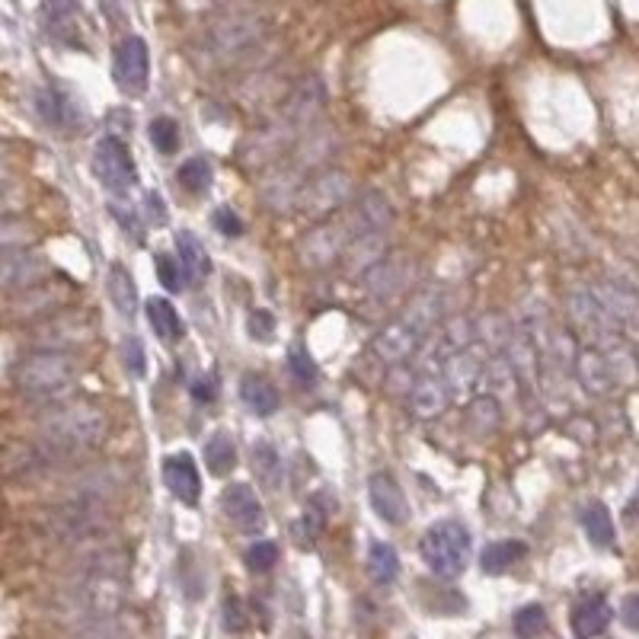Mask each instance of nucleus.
I'll use <instances>...</instances> for the list:
<instances>
[{"label":"nucleus","instance_id":"13","mask_svg":"<svg viewBox=\"0 0 639 639\" xmlns=\"http://www.w3.org/2000/svg\"><path fill=\"white\" fill-rule=\"evenodd\" d=\"M151 74V55L141 36H125L112 52V77L128 96H141Z\"/></svg>","mask_w":639,"mask_h":639},{"label":"nucleus","instance_id":"46","mask_svg":"<svg viewBox=\"0 0 639 639\" xmlns=\"http://www.w3.org/2000/svg\"><path fill=\"white\" fill-rule=\"evenodd\" d=\"M224 627L231 630V633H243V630H247V614H243V604L234 595L224 601Z\"/></svg>","mask_w":639,"mask_h":639},{"label":"nucleus","instance_id":"3","mask_svg":"<svg viewBox=\"0 0 639 639\" xmlns=\"http://www.w3.org/2000/svg\"><path fill=\"white\" fill-rule=\"evenodd\" d=\"M77 381V358L71 352H26L16 358L10 368V384L23 393V397H58Z\"/></svg>","mask_w":639,"mask_h":639},{"label":"nucleus","instance_id":"1","mask_svg":"<svg viewBox=\"0 0 639 639\" xmlns=\"http://www.w3.org/2000/svg\"><path fill=\"white\" fill-rule=\"evenodd\" d=\"M109 419L96 403L90 400H71L45 409L39 416V435L52 448L64 451L68 457H77L80 451L96 448L106 438Z\"/></svg>","mask_w":639,"mask_h":639},{"label":"nucleus","instance_id":"49","mask_svg":"<svg viewBox=\"0 0 639 639\" xmlns=\"http://www.w3.org/2000/svg\"><path fill=\"white\" fill-rule=\"evenodd\" d=\"M192 397L199 403H215V397H218V378H215V374H205L202 381H195L192 384Z\"/></svg>","mask_w":639,"mask_h":639},{"label":"nucleus","instance_id":"14","mask_svg":"<svg viewBox=\"0 0 639 639\" xmlns=\"http://www.w3.org/2000/svg\"><path fill=\"white\" fill-rule=\"evenodd\" d=\"M48 275H52V266L29 247H10L0 256V282H4L7 291L36 288L48 282Z\"/></svg>","mask_w":639,"mask_h":639},{"label":"nucleus","instance_id":"40","mask_svg":"<svg viewBox=\"0 0 639 639\" xmlns=\"http://www.w3.org/2000/svg\"><path fill=\"white\" fill-rule=\"evenodd\" d=\"M547 630V611L540 604H528L515 614V636L518 639H537Z\"/></svg>","mask_w":639,"mask_h":639},{"label":"nucleus","instance_id":"32","mask_svg":"<svg viewBox=\"0 0 639 639\" xmlns=\"http://www.w3.org/2000/svg\"><path fill=\"white\" fill-rule=\"evenodd\" d=\"M205 464L211 470V477H231V470L237 467V448L234 438L227 432H215L205 441Z\"/></svg>","mask_w":639,"mask_h":639},{"label":"nucleus","instance_id":"42","mask_svg":"<svg viewBox=\"0 0 639 639\" xmlns=\"http://www.w3.org/2000/svg\"><path fill=\"white\" fill-rule=\"evenodd\" d=\"M147 131H151V141H154V147L160 154H173L179 147V125L170 116H157Z\"/></svg>","mask_w":639,"mask_h":639},{"label":"nucleus","instance_id":"31","mask_svg":"<svg viewBox=\"0 0 639 639\" xmlns=\"http://www.w3.org/2000/svg\"><path fill=\"white\" fill-rule=\"evenodd\" d=\"M524 556H528V547L521 544V540H496V544H489L480 556V566L486 576H502V572H509L515 563H521Z\"/></svg>","mask_w":639,"mask_h":639},{"label":"nucleus","instance_id":"16","mask_svg":"<svg viewBox=\"0 0 639 639\" xmlns=\"http://www.w3.org/2000/svg\"><path fill=\"white\" fill-rule=\"evenodd\" d=\"M32 346L39 349H52V352H71L77 349L80 342L90 339V323L84 320H74V317H64L61 310L58 314H48L36 323V330L29 333Z\"/></svg>","mask_w":639,"mask_h":639},{"label":"nucleus","instance_id":"43","mask_svg":"<svg viewBox=\"0 0 639 639\" xmlns=\"http://www.w3.org/2000/svg\"><path fill=\"white\" fill-rule=\"evenodd\" d=\"M157 275H160V282L167 291H179V288H186V269H183V262H179V256H167V253H160L157 259Z\"/></svg>","mask_w":639,"mask_h":639},{"label":"nucleus","instance_id":"27","mask_svg":"<svg viewBox=\"0 0 639 639\" xmlns=\"http://www.w3.org/2000/svg\"><path fill=\"white\" fill-rule=\"evenodd\" d=\"M176 256H179V262H183L189 285H199L211 275V259H208V253L202 247V240L195 237L192 231H179L176 234Z\"/></svg>","mask_w":639,"mask_h":639},{"label":"nucleus","instance_id":"50","mask_svg":"<svg viewBox=\"0 0 639 639\" xmlns=\"http://www.w3.org/2000/svg\"><path fill=\"white\" fill-rule=\"evenodd\" d=\"M620 617L630 630H639V595H627L624 608H620Z\"/></svg>","mask_w":639,"mask_h":639},{"label":"nucleus","instance_id":"48","mask_svg":"<svg viewBox=\"0 0 639 639\" xmlns=\"http://www.w3.org/2000/svg\"><path fill=\"white\" fill-rule=\"evenodd\" d=\"M250 333L256 339H269L275 333V317L269 314V310H256V314L250 317Z\"/></svg>","mask_w":639,"mask_h":639},{"label":"nucleus","instance_id":"19","mask_svg":"<svg viewBox=\"0 0 639 639\" xmlns=\"http://www.w3.org/2000/svg\"><path fill=\"white\" fill-rule=\"evenodd\" d=\"M368 493H371L374 512H378L387 524H403V521L409 518V505H406L403 489H400V483L393 480L387 470L371 473V480H368Z\"/></svg>","mask_w":639,"mask_h":639},{"label":"nucleus","instance_id":"47","mask_svg":"<svg viewBox=\"0 0 639 639\" xmlns=\"http://www.w3.org/2000/svg\"><path fill=\"white\" fill-rule=\"evenodd\" d=\"M215 227L224 237H240L243 234V221L237 218V211H231V208H218L215 211Z\"/></svg>","mask_w":639,"mask_h":639},{"label":"nucleus","instance_id":"25","mask_svg":"<svg viewBox=\"0 0 639 639\" xmlns=\"http://www.w3.org/2000/svg\"><path fill=\"white\" fill-rule=\"evenodd\" d=\"M119 486H122L119 473L109 470V467H100V470H84V473H77L74 480H68V486H64V496L103 499V502H109L112 496L119 493Z\"/></svg>","mask_w":639,"mask_h":639},{"label":"nucleus","instance_id":"52","mask_svg":"<svg viewBox=\"0 0 639 639\" xmlns=\"http://www.w3.org/2000/svg\"><path fill=\"white\" fill-rule=\"evenodd\" d=\"M215 4H221V0H215Z\"/></svg>","mask_w":639,"mask_h":639},{"label":"nucleus","instance_id":"4","mask_svg":"<svg viewBox=\"0 0 639 639\" xmlns=\"http://www.w3.org/2000/svg\"><path fill=\"white\" fill-rule=\"evenodd\" d=\"M358 237H362V231H358L349 208L336 211V218L310 227L304 234V240L298 243V262L310 272H323V269H330L333 262H342V256H346V250Z\"/></svg>","mask_w":639,"mask_h":639},{"label":"nucleus","instance_id":"41","mask_svg":"<svg viewBox=\"0 0 639 639\" xmlns=\"http://www.w3.org/2000/svg\"><path fill=\"white\" fill-rule=\"evenodd\" d=\"M288 365H291V374H294V381L304 384V387H314L317 384V365H314V358L307 355L304 346H294L288 349Z\"/></svg>","mask_w":639,"mask_h":639},{"label":"nucleus","instance_id":"12","mask_svg":"<svg viewBox=\"0 0 639 639\" xmlns=\"http://www.w3.org/2000/svg\"><path fill=\"white\" fill-rule=\"evenodd\" d=\"M93 173L109 192H128L131 186H135V179H138L135 160H131L128 147L119 138H112V135H106L100 144H96Z\"/></svg>","mask_w":639,"mask_h":639},{"label":"nucleus","instance_id":"26","mask_svg":"<svg viewBox=\"0 0 639 639\" xmlns=\"http://www.w3.org/2000/svg\"><path fill=\"white\" fill-rule=\"evenodd\" d=\"M36 106H39L42 122L52 125V128H80V125H84V116H80V109L74 106L71 96L55 90V87L42 90L36 96Z\"/></svg>","mask_w":639,"mask_h":639},{"label":"nucleus","instance_id":"17","mask_svg":"<svg viewBox=\"0 0 639 639\" xmlns=\"http://www.w3.org/2000/svg\"><path fill=\"white\" fill-rule=\"evenodd\" d=\"M413 259L409 256H387L384 262H378L365 278H362V288L368 294V301L374 304H387L397 298L400 291H406L409 278H413Z\"/></svg>","mask_w":639,"mask_h":639},{"label":"nucleus","instance_id":"35","mask_svg":"<svg viewBox=\"0 0 639 639\" xmlns=\"http://www.w3.org/2000/svg\"><path fill=\"white\" fill-rule=\"evenodd\" d=\"M467 425L473 432H477L480 438H489L496 435V429L502 425V406L499 400L493 397V393H486V397H477L470 403L467 409Z\"/></svg>","mask_w":639,"mask_h":639},{"label":"nucleus","instance_id":"30","mask_svg":"<svg viewBox=\"0 0 639 639\" xmlns=\"http://www.w3.org/2000/svg\"><path fill=\"white\" fill-rule=\"evenodd\" d=\"M582 531H585V537L592 540L595 547H601V550L614 547L617 531H614V518L608 512V505L588 502L585 509H582Z\"/></svg>","mask_w":639,"mask_h":639},{"label":"nucleus","instance_id":"6","mask_svg":"<svg viewBox=\"0 0 639 639\" xmlns=\"http://www.w3.org/2000/svg\"><path fill=\"white\" fill-rule=\"evenodd\" d=\"M355 199L358 195H355L352 176L346 170L326 167L304 183L298 208L294 211H301L307 218H326V215H333V211H342L346 205H352Z\"/></svg>","mask_w":639,"mask_h":639},{"label":"nucleus","instance_id":"10","mask_svg":"<svg viewBox=\"0 0 639 639\" xmlns=\"http://www.w3.org/2000/svg\"><path fill=\"white\" fill-rule=\"evenodd\" d=\"M323 106H326L323 80L320 77H304L285 93V103H282V112H278V119H282L285 125H291L298 135H307L310 125L320 119Z\"/></svg>","mask_w":639,"mask_h":639},{"label":"nucleus","instance_id":"20","mask_svg":"<svg viewBox=\"0 0 639 639\" xmlns=\"http://www.w3.org/2000/svg\"><path fill=\"white\" fill-rule=\"evenodd\" d=\"M349 215L355 218L358 231H362V234H378V231H390L397 211H393V205H390V199L384 192L368 189L349 205Z\"/></svg>","mask_w":639,"mask_h":639},{"label":"nucleus","instance_id":"37","mask_svg":"<svg viewBox=\"0 0 639 639\" xmlns=\"http://www.w3.org/2000/svg\"><path fill=\"white\" fill-rule=\"evenodd\" d=\"M368 576L378 582V585H390L393 579L400 576V556L390 544L384 540H374L371 553H368Z\"/></svg>","mask_w":639,"mask_h":639},{"label":"nucleus","instance_id":"44","mask_svg":"<svg viewBox=\"0 0 639 639\" xmlns=\"http://www.w3.org/2000/svg\"><path fill=\"white\" fill-rule=\"evenodd\" d=\"M275 563H278V547L272 544V540H259V544H253L247 550V566L253 572H269Z\"/></svg>","mask_w":639,"mask_h":639},{"label":"nucleus","instance_id":"45","mask_svg":"<svg viewBox=\"0 0 639 639\" xmlns=\"http://www.w3.org/2000/svg\"><path fill=\"white\" fill-rule=\"evenodd\" d=\"M122 362H125V368H128L131 378H144V371H147V365H144V349H141V342H138L135 336L122 342Z\"/></svg>","mask_w":639,"mask_h":639},{"label":"nucleus","instance_id":"51","mask_svg":"<svg viewBox=\"0 0 639 639\" xmlns=\"http://www.w3.org/2000/svg\"><path fill=\"white\" fill-rule=\"evenodd\" d=\"M627 518H639V489H636V496H633V502H630V509H627Z\"/></svg>","mask_w":639,"mask_h":639},{"label":"nucleus","instance_id":"23","mask_svg":"<svg viewBox=\"0 0 639 639\" xmlns=\"http://www.w3.org/2000/svg\"><path fill=\"white\" fill-rule=\"evenodd\" d=\"M390 253H387V231H378V234H362L352 247L346 250V256H342V269H346L349 278H362L378 266V262H384Z\"/></svg>","mask_w":639,"mask_h":639},{"label":"nucleus","instance_id":"39","mask_svg":"<svg viewBox=\"0 0 639 639\" xmlns=\"http://www.w3.org/2000/svg\"><path fill=\"white\" fill-rule=\"evenodd\" d=\"M176 179H179V186H183L186 192L199 195V192H205L211 186V163L205 157H192V160L183 163V167H179Z\"/></svg>","mask_w":639,"mask_h":639},{"label":"nucleus","instance_id":"21","mask_svg":"<svg viewBox=\"0 0 639 639\" xmlns=\"http://www.w3.org/2000/svg\"><path fill=\"white\" fill-rule=\"evenodd\" d=\"M576 378L579 384L588 390V393H595V397H608V393L617 390V378H614V371L608 365V358H604L601 349L595 346H582L579 349V358H576Z\"/></svg>","mask_w":639,"mask_h":639},{"label":"nucleus","instance_id":"29","mask_svg":"<svg viewBox=\"0 0 639 639\" xmlns=\"http://www.w3.org/2000/svg\"><path fill=\"white\" fill-rule=\"evenodd\" d=\"M240 397L247 403L256 416H272L278 409V390L269 378H262V374H247V378L240 381Z\"/></svg>","mask_w":639,"mask_h":639},{"label":"nucleus","instance_id":"22","mask_svg":"<svg viewBox=\"0 0 639 639\" xmlns=\"http://www.w3.org/2000/svg\"><path fill=\"white\" fill-rule=\"evenodd\" d=\"M163 480H167V489L186 505H195L202 496V477H199V467H195L192 454H173L163 461Z\"/></svg>","mask_w":639,"mask_h":639},{"label":"nucleus","instance_id":"24","mask_svg":"<svg viewBox=\"0 0 639 639\" xmlns=\"http://www.w3.org/2000/svg\"><path fill=\"white\" fill-rule=\"evenodd\" d=\"M611 617H614V611H611L608 598L588 595L572 608V633H576V639H595L611 627Z\"/></svg>","mask_w":639,"mask_h":639},{"label":"nucleus","instance_id":"7","mask_svg":"<svg viewBox=\"0 0 639 639\" xmlns=\"http://www.w3.org/2000/svg\"><path fill=\"white\" fill-rule=\"evenodd\" d=\"M106 524V502L103 499H80L64 496L61 505H55L48 515V531L61 540H87Z\"/></svg>","mask_w":639,"mask_h":639},{"label":"nucleus","instance_id":"33","mask_svg":"<svg viewBox=\"0 0 639 639\" xmlns=\"http://www.w3.org/2000/svg\"><path fill=\"white\" fill-rule=\"evenodd\" d=\"M77 16H80V0H48L45 4V26L61 42L74 39Z\"/></svg>","mask_w":639,"mask_h":639},{"label":"nucleus","instance_id":"5","mask_svg":"<svg viewBox=\"0 0 639 639\" xmlns=\"http://www.w3.org/2000/svg\"><path fill=\"white\" fill-rule=\"evenodd\" d=\"M422 560L438 579H457L470 560V531L457 521L432 524L422 537Z\"/></svg>","mask_w":639,"mask_h":639},{"label":"nucleus","instance_id":"15","mask_svg":"<svg viewBox=\"0 0 639 639\" xmlns=\"http://www.w3.org/2000/svg\"><path fill=\"white\" fill-rule=\"evenodd\" d=\"M592 291L598 294V301L608 307L617 330L639 349V291L620 285V282H598V285H592Z\"/></svg>","mask_w":639,"mask_h":639},{"label":"nucleus","instance_id":"36","mask_svg":"<svg viewBox=\"0 0 639 639\" xmlns=\"http://www.w3.org/2000/svg\"><path fill=\"white\" fill-rule=\"evenodd\" d=\"M250 461H253V473H256V480L262 486H282V457H278V451L269 445V441H253V454H250Z\"/></svg>","mask_w":639,"mask_h":639},{"label":"nucleus","instance_id":"11","mask_svg":"<svg viewBox=\"0 0 639 639\" xmlns=\"http://www.w3.org/2000/svg\"><path fill=\"white\" fill-rule=\"evenodd\" d=\"M429 333H422L413 320H406L403 314L393 317L384 330H378V336L371 339V355L378 358L381 365H400L406 358H413Z\"/></svg>","mask_w":639,"mask_h":639},{"label":"nucleus","instance_id":"9","mask_svg":"<svg viewBox=\"0 0 639 639\" xmlns=\"http://www.w3.org/2000/svg\"><path fill=\"white\" fill-rule=\"evenodd\" d=\"M409 400V413L416 419H438L454 400V390L445 378V368L441 362L422 365V371L413 378V387L406 393Z\"/></svg>","mask_w":639,"mask_h":639},{"label":"nucleus","instance_id":"34","mask_svg":"<svg viewBox=\"0 0 639 639\" xmlns=\"http://www.w3.org/2000/svg\"><path fill=\"white\" fill-rule=\"evenodd\" d=\"M147 320H151V330L163 342L183 339V320H179L176 307L167 298H151V301H147Z\"/></svg>","mask_w":639,"mask_h":639},{"label":"nucleus","instance_id":"38","mask_svg":"<svg viewBox=\"0 0 639 639\" xmlns=\"http://www.w3.org/2000/svg\"><path fill=\"white\" fill-rule=\"evenodd\" d=\"M330 509H336V502L333 505H323L320 496L307 505L304 518L298 521V528H294V537H298L301 547H314L317 544V537L323 534V524H326V515H330Z\"/></svg>","mask_w":639,"mask_h":639},{"label":"nucleus","instance_id":"2","mask_svg":"<svg viewBox=\"0 0 639 639\" xmlns=\"http://www.w3.org/2000/svg\"><path fill=\"white\" fill-rule=\"evenodd\" d=\"M269 29H272L269 16H262L256 10H234L202 32L199 42H195V58L202 64H215V68L227 61H237L240 55H247L256 45H262Z\"/></svg>","mask_w":639,"mask_h":639},{"label":"nucleus","instance_id":"18","mask_svg":"<svg viewBox=\"0 0 639 639\" xmlns=\"http://www.w3.org/2000/svg\"><path fill=\"white\" fill-rule=\"evenodd\" d=\"M221 509L227 515V521L234 524L243 534H259L266 528V512H262V502L256 499L253 486L247 483H231L221 493Z\"/></svg>","mask_w":639,"mask_h":639},{"label":"nucleus","instance_id":"8","mask_svg":"<svg viewBox=\"0 0 639 639\" xmlns=\"http://www.w3.org/2000/svg\"><path fill=\"white\" fill-rule=\"evenodd\" d=\"M569 320H572V333H579L588 346L595 349H601L604 342L620 333L614 317L608 314V307L598 301V294L592 288H576L569 294Z\"/></svg>","mask_w":639,"mask_h":639},{"label":"nucleus","instance_id":"28","mask_svg":"<svg viewBox=\"0 0 639 639\" xmlns=\"http://www.w3.org/2000/svg\"><path fill=\"white\" fill-rule=\"evenodd\" d=\"M106 291H109V298H112V304H116V310L122 317H135L138 288H135V278H131V272L122 266V262H112V266H109Z\"/></svg>","mask_w":639,"mask_h":639}]
</instances>
